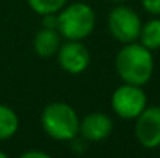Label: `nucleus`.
Here are the masks:
<instances>
[{
	"label": "nucleus",
	"mask_w": 160,
	"mask_h": 158,
	"mask_svg": "<svg viewBox=\"0 0 160 158\" xmlns=\"http://www.w3.org/2000/svg\"><path fill=\"white\" fill-rule=\"evenodd\" d=\"M115 70L123 82L146 85L154 73L152 51L140 42L124 44L115 57Z\"/></svg>",
	"instance_id": "nucleus-1"
},
{
	"label": "nucleus",
	"mask_w": 160,
	"mask_h": 158,
	"mask_svg": "<svg viewBox=\"0 0 160 158\" xmlns=\"http://www.w3.org/2000/svg\"><path fill=\"white\" fill-rule=\"evenodd\" d=\"M79 122L81 118L76 110L62 101L50 103L41 113L44 132L56 141H73L79 135Z\"/></svg>",
	"instance_id": "nucleus-2"
},
{
	"label": "nucleus",
	"mask_w": 160,
	"mask_h": 158,
	"mask_svg": "<svg viewBox=\"0 0 160 158\" xmlns=\"http://www.w3.org/2000/svg\"><path fill=\"white\" fill-rule=\"evenodd\" d=\"M97 25V14L93 8L84 2L65 5L58 12V31L65 41L87 39Z\"/></svg>",
	"instance_id": "nucleus-3"
},
{
	"label": "nucleus",
	"mask_w": 160,
	"mask_h": 158,
	"mask_svg": "<svg viewBox=\"0 0 160 158\" xmlns=\"http://www.w3.org/2000/svg\"><path fill=\"white\" fill-rule=\"evenodd\" d=\"M142 25L140 16L123 3L115 6L107 16V30L110 36L123 45L138 41Z\"/></svg>",
	"instance_id": "nucleus-4"
},
{
	"label": "nucleus",
	"mask_w": 160,
	"mask_h": 158,
	"mask_svg": "<svg viewBox=\"0 0 160 158\" xmlns=\"http://www.w3.org/2000/svg\"><path fill=\"white\" fill-rule=\"evenodd\" d=\"M110 105L117 116L123 119H135L148 107V98L142 85L124 82L113 90Z\"/></svg>",
	"instance_id": "nucleus-5"
},
{
	"label": "nucleus",
	"mask_w": 160,
	"mask_h": 158,
	"mask_svg": "<svg viewBox=\"0 0 160 158\" xmlns=\"http://www.w3.org/2000/svg\"><path fill=\"white\" fill-rule=\"evenodd\" d=\"M134 133L145 149L152 151L160 147V107H146L135 118Z\"/></svg>",
	"instance_id": "nucleus-6"
},
{
	"label": "nucleus",
	"mask_w": 160,
	"mask_h": 158,
	"mask_svg": "<svg viewBox=\"0 0 160 158\" xmlns=\"http://www.w3.org/2000/svg\"><path fill=\"white\" fill-rule=\"evenodd\" d=\"M59 67L68 74H81L90 65V51L82 41H67L56 53Z\"/></svg>",
	"instance_id": "nucleus-7"
},
{
	"label": "nucleus",
	"mask_w": 160,
	"mask_h": 158,
	"mask_svg": "<svg viewBox=\"0 0 160 158\" xmlns=\"http://www.w3.org/2000/svg\"><path fill=\"white\" fill-rule=\"evenodd\" d=\"M113 130L112 118L103 112H92L79 122V136L90 143H98L109 138Z\"/></svg>",
	"instance_id": "nucleus-8"
},
{
	"label": "nucleus",
	"mask_w": 160,
	"mask_h": 158,
	"mask_svg": "<svg viewBox=\"0 0 160 158\" xmlns=\"http://www.w3.org/2000/svg\"><path fill=\"white\" fill-rule=\"evenodd\" d=\"M61 39H62V36L59 34L58 30L42 26L33 39V50L39 57H44V59L52 57L58 53L61 44H62Z\"/></svg>",
	"instance_id": "nucleus-9"
},
{
	"label": "nucleus",
	"mask_w": 160,
	"mask_h": 158,
	"mask_svg": "<svg viewBox=\"0 0 160 158\" xmlns=\"http://www.w3.org/2000/svg\"><path fill=\"white\" fill-rule=\"evenodd\" d=\"M19 130V116L6 104H0V141L12 138Z\"/></svg>",
	"instance_id": "nucleus-10"
},
{
	"label": "nucleus",
	"mask_w": 160,
	"mask_h": 158,
	"mask_svg": "<svg viewBox=\"0 0 160 158\" xmlns=\"http://www.w3.org/2000/svg\"><path fill=\"white\" fill-rule=\"evenodd\" d=\"M138 42L151 51L160 50V19H151L142 25Z\"/></svg>",
	"instance_id": "nucleus-11"
},
{
	"label": "nucleus",
	"mask_w": 160,
	"mask_h": 158,
	"mask_svg": "<svg viewBox=\"0 0 160 158\" xmlns=\"http://www.w3.org/2000/svg\"><path fill=\"white\" fill-rule=\"evenodd\" d=\"M27 2L30 8L39 16L59 12L67 5V0H27Z\"/></svg>",
	"instance_id": "nucleus-12"
},
{
	"label": "nucleus",
	"mask_w": 160,
	"mask_h": 158,
	"mask_svg": "<svg viewBox=\"0 0 160 158\" xmlns=\"http://www.w3.org/2000/svg\"><path fill=\"white\" fill-rule=\"evenodd\" d=\"M142 6L149 14L160 17V0H142Z\"/></svg>",
	"instance_id": "nucleus-13"
},
{
	"label": "nucleus",
	"mask_w": 160,
	"mask_h": 158,
	"mask_svg": "<svg viewBox=\"0 0 160 158\" xmlns=\"http://www.w3.org/2000/svg\"><path fill=\"white\" fill-rule=\"evenodd\" d=\"M41 17H42V26L44 28L58 30V12H54V14H45V16H41Z\"/></svg>",
	"instance_id": "nucleus-14"
},
{
	"label": "nucleus",
	"mask_w": 160,
	"mask_h": 158,
	"mask_svg": "<svg viewBox=\"0 0 160 158\" xmlns=\"http://www.w3.org/2000/svg\"><path fill=\"white\" fill-rule=\"evenodd\" d=\"M20 157L22 158H48L50 155L47 152H42V151H27Z\"/></svg>",
	"instance_id": "nucleus-15"
},
{
	"label": "nucleus",
	"mask_w": 160,
	"mask_h": 158,
	"mask_svg": "<svg viewBox=\"0 0 160 158\" xmlns=\"http://www.w3.org/2000/svg\"><path fill=\"white\" fill-rule=\"evenodd\" d=\"M8 155H6V152H3V151H0V158H6Z\"/></svg>",
	"instance_id": "nucleus-16"
},
{
	"label": "nucleus",
	"mask_w": 160,
	"mask_h": 158,
	"mask_svg": "<svg viewBox=\"0 0 160 158\" xmlns=\"http://www.w3.org/2000/svg\"><path fill=\"white\" fill-rule=\"evenodd\" d=\"M109 2H113V3H123V2H128V0H109Z\"/></svg>",
	"instance_id": "nucleus-17"
}]
</instances>
